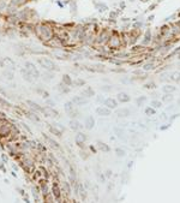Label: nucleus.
<instances>
[{"label": "nucleus", "mask_w": 180, "mask_h": 203, "mask_svg": "<svg viewBox=\"0 0 180 203\" xmlns=\"http://www.w3.org/2000/svg\"><path fill=\"white\" fill-rule=\"evenodd\" d=\"M37 32H39V36L41 37V40H51L53 36V29L49 28L46 24H41L39 28H37Z\"/></svg>", "instance_id": "nucleus-1"}, {"label": "nucleus", "mask_w": 180, "mask_h": 203, "mask_svg": "<svg viewBox=\"0 0 180 203\" xmlns=\"http://www.w3.org/2000/svg\"><path fill=\"white\" fill-rule=\"evenodd\" d=\"M39 62L43 69H46L48 71L55 70V67H56V65L51 59H48V58H39Z\"/></svg>", "instance_id": "nucleus-2"}, {"label": "nucleus", "mask_w": 180, "mask_h": 203, "mask_svg": "<svg viewBox=\"0 0 180 203\" xmlns=\"http://www.w3.org/2000/svg\"><path fill=\"white\" fill-rule=\"evenodd\" d=\"M25 70L28 71L30 75H31L32 77L34 78H39L40 77V72H39V70L36 69V66L32 64V62H25V67H24Z\"/></svg>", "instance_id": "nucleus-3"}, {"label": "nucleus", "mask_w": 180, "mask_h": 203, "mask_svg": "<svg viewBox=\"0 0 180 203\" xmlns=\"http://www.w3.org/2000/svg\"><path fill=\"white\" fill-rule=\"evenodd\" d=\"M65 111L67 112V114H69L70 117H77V116H78V111L75 108L73 102L72 101H69V102L65 103Z\"/></svg>", "instance_id": "nucleus-4"}, {"label": "nucleus", "mask_w": 180, "mask_h": 203, "mask_svg": "<svg viewBox=\"0 0 180 203\" xmlns=\"http://www.w3.org/2000/svg\"><path fill=\"white\" fill-rule=\"evenodd\" d=\"M11 130H12L11 125L7 124V123H2V125L0 126V135L1 136H7V135H10Z\"/></svg>", "instance_id": "nucleus-5"}, {"label": "nucleus", "mask_w": 180, "mask_h": 203, "mask_svg": "<svg viewBox=\"0 0 180 203\" xmlns=\"http://www.w3.org/2000/svg\"><path fill=\"white\" fill-rule=\"evenodd\" d=\"M22 167H23L24 171H26L28 173H31L32 170H34V164H32L31 160L26 159V160H24L23 162H22Z\"/></svg>", "instance_id": "nucleus-6"}, {"label": "nucleus", "mask_w": 180, "mask_h": 203, "mask_svg": "<svg viewBox=\"0 0 180 203\" xmlns=\"http://www.w3.org/2000/svg\"><path fill=\"white\" fill-rule=\"evenodd\" d=\"M42 112L45 113V116H47V117H52V118H56L59 114H58V112L53 109L52 107H43L42 108Z\"/></svg>", "instance_id": "nucleus-7"}, {"label": "nucleus", "mask_w": 180, "mask_h": 203, "mask_svg": "<svg viewBox=\"0 0 180 203\" xmlns=\"http://www.w3.org/2000/svg\"><path fill=\"white\" fill-rule=\"evenodd\" d=\"M1 64H4V67H7L10 70H15V62L12 61L10 58H5L4 60H1Z\"/></svg>", "instance_id": "nucleus-8"}, {"label": "nucleus", "mask_w": 180, "mask_h": 203, "mask_svg": "<svg viewBox=\"0 0 180 203\" xmlns=\"http://www.w3.org/2000/svg\"><path fill=\"white\" fill-rule=\"evenodd\" d=\"M72 102H73L75 105H77V106H80V105H85L86 102H88V100L84 99L83 96H73Z\"/></svg>", "instance_id": "nucleus-9"}, {"label": "nucleus", "mask_w": 180, "mask_h": 203, "mask_svg": "<svg viewBox=\"0 0 180 203\" xmlns=\"http://www.w3.org/2000/svg\"><path fill=\"white\" fill-rule=\"evenodd\" d=\"M86 140V136L84 135V133H82V132H79L76 135V143L78 144V145H80V144H83L84 142H85Z\"/></svg>", "instance_id": "nucleus-10"}, {"label": "nucleus", "mask_w": 180, "mask_h": 203, "mask_svg": "<svg viewBox=\"0 0 180 203\" xmlns=\"http://www.w3.org/2000/svg\"><path fill=\"white\" fill-rule=\"evenodd\" d=\"M52 191H53V195L55 196V198H59V197H60V192H61V190H60V187H59L58 184H54V185H53Z\"/></svg>", "instance_id": "nucleus-11"}, {"label": "nucleus", "mask_w": 180, "mask_h": 203, "mask_svg": "<svg viewBox=\"0 0 180 203\" xmlns=\"http://www.w3.org/2000/svg\"><path fill=\"white\" fill-rule=\"evenodd\" d=\"M70 127L72 130H79L82 127V125L79 123L78 120H71L70 121Z\"/></svg>", "instance_id": "nucleus-12"}, {"label": "nucleus", "mask_w": 180, "mask_h": 203, "mask_svg": "<svg viewBox=\"0 0 180 203\" xmlns=\"http://www.w3.org/2000/svg\"><path fill=\"white\" fill-rule=\"evenodd\" d=\"M82 95L85 96V97H89V96H93L94 95V90L90 89V87H86L84 90H82Z\"/></svg>", "instance_id": "nucleus-13"}, {"label": "nucleus", "mask_w": 180, "mask_h": 203, "mask_svg": "<svg viewBox=\"0 0 180 203\" xmlns=\"http://www.w3.org/2000/svg\"><path fill=\"white\" fill-rule=\"evenodd\" d=\"M22 75H23V77L25 81H28V82H32V79H34V77H32L31 75L28 72V71L25 70V69H23L22 70Z\"/></svg>", "instance_id": "nucleus-14"}, {"label": "nucleus", "mask_w": 180, "mask_h": 203, "mask_svg": "<svg viewBox=\"0 0 180 203\" xmlns=\"http://www.w3.org/2000/svg\"><path fill=\"white\" fill-rule=\"evenodd\" d=\"M26 103L31 107L34 111H37V112H42V107H40L37 103H35V102H32V101H26Z\"/></svg>", "instance_id": "nucleus-15"}, {"label": "nucleus", "mask_w": 180, "mask_h": 203, "mask_svg": "<svg viewBox=\"0 0 180 203\" xmlns=\"http://www.w3.org/2000/svg\"><path fill=\"white\" fill-rule=\"evenodd\" d=\"M93 126H94V119L88 117L85 119V127L86 129H93Z\"/></svg>", "instance_id": "nucleus-16"}, {"label": "nucleus", "mask_w": 180, "mask_h": 203, "mask_svg": "<svg viewBox=\"0 0 180 203\" xmlns=\"http://www.w3.org/2000/svg\"><path fill=\"white\" fill-rule=\"evenodd\" d=\"M63 83L64 84H66V86H71L72 81H71V77L69 76V75H64L63 76Z\"/></svg>", "instance_id": "nucleus-17"}, {"label": "nucleus", "mask_w": 180, "mask_h": 203, "mask_svg": "<svg viewBox=\"0 0 180 203\" xmlns=\"http://www.w3.org/2000/svg\"><path fill=\"white\" fill-rule=\"evenodd\" d=\"M97 113H99L100 116H108V114H109V109L101 107V108L97 109Z\"/></svg>", "instance_id": "nucleus-18"}, {"label": "nucleus", "mask_w": 180, "mask_h": 203, "mask_svg": "<svg viewBox=\"0 0 180 203\" xmlns=\"http://www.w3.org/2000/svg\"><path fill=\"white\" fill-rule=\"evenodd\" d=\"M119 100L121 102H126V101H129L130 100V97H129V95L125 93H121V94H119Z\"/></svg>", "instance_id": "nucleus-19"}, {"label": "nucleus", "mask_w": 180, "mask_h": 203, "mask_svg": "<svg viewBox=\"0 0 180 203\" xmlns=\"http://www.w3.org/2000/svg\"><path fill=\"white\" fill-rule=\"evenodd\" d=\"M106 105H107V106H109L110 108H114V107H117V102L114 101L113 99H108V100L106 101Z\"/></svg>", "instance_id": "nucleus-20"}, {"label": "nucleus", "mask_w": 180, "mask_h": 203, "mask_svg": "<svg viewBox=\"0 0 180 203\" xmlns=\"http://www.w3.org/2000/svg\"><path fill=\"white\" fill-rule=\"evenodd\" d=\"M25 1H26V0H12V5H15V6H21V5H23Z\"/></svg>", "instance_id": "nucleus-21"}, {"label": "nucleus", "mask_w": 180, "mask_h": 203, "mask_svg": "<svg viewBox=\"0 0 180 203\" xmlns=\"http://www.w3.org/2000/svg\"><path fill=\"white\" fill-rule=\"evenodd\" d=\"M48 142H49V144H51V147H53L54 149H59V145H58V143L55 142V141L51 140V138H47Z\"/></svg>", "instance_id": "nucleus-22"}, {"label": "nucleus", "mask_w": 180, "mask_h": 203, "mask_svg": "<svg viewBox=\"0 0 180 203\" xmlns=\"http://www.w3.org/2000/svg\"><path fill=\"white\" fill-rule=\"evenodd\" d=\"M99 148L101 149L102 151H108V150H109V148H108L104 143H99Z\"/></svg>", "instance_id": "nucleus-23"}, {"label": "nucleus", "mask_w": 180, "mask_h": 203, "mask_svg": "<svg viewBox=\"0 0 180 203\" xmlns=\"http://www.w3.org/2000/svg\"><path fill=\"white\" fill-rule=\"evenodd\" d=\"M76 84H77V86H82V84H84V81L77 79V81H76Z\"/></svg>", "instance_id": "nucleus-24"}, {"label": "nucleus", "mask_w": 180, "mask_h": 203, "mask_svg": "<svg viewBox=\"0 0 180 203\" xmlns=\"http://www.w3.org/2000/svg\"><path fill=\"white\" fill-rule=\"evenodd\" d=\"M164 90H166V91H173V90H174V88H172V87H168V88H164Z\"/></svg>", "instance_id": "nucleus-25"}, {"label": "nucleus", "mask_w": 180, "mask_h": 203, "mask_svg": "<svg viewBox=\"0 0 180 203\" xmlns=\"http://www.w3.org/2000/svg\"><path fill=\"white\" fill-rule=\"evenodd\" d=\"M1 157H2V160H4V161H7V156H6V155H4V154H2V156H1Z\"/></svg>", "instance_id": "nucleus-26"}, {"label": "nucleus", "mask_w": 180, "mask_h": 203, "mask_svg": "<svg viewBox=\"0 0 180 203\" xmlns=\"http://www.w3.org/2000/svg\"><path fill=\"white\" fill-rule=\"evenodd\" d=\"M154 106H155V107H156V106L158 107V106H160V102H154Z\"/></svg>", "instance_id": "nucleus-27"}]
</instances>
